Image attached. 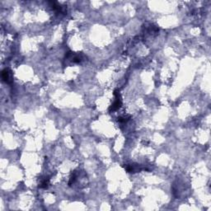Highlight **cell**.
Here are the masks:
<instances>
[{
	"instance_id": "3957f363",
	"label": "cell",
	"mask_w": 211,
	"mask_h": 211,
	"mask_svg": "<svg viewBox=\"0 0 211 211\" xmlns=\"http://www.w3.org/2000/svg\"><path fill=\"white\" fill-rule=\"evenodd\" d=\"M49 184H50V179H49L48 177L45 178L44 180H42L41 184L39 185V187L40 188H47L48 186H49Z\"/></svg>"
},
{
	"instance_id": "7a4b0ae2",
	"label": "cell",
	"mask_w": 211,
	"mask_h": 211,
	"mask_svg": "<svg viewBox=\"0 0 211 211\" xmlns=\"http://www.w3.org/2000/svg\"><path fill=\"white\" fill-rule=\"evenodd\" d=\"M2 78L4 82L6 83H10V73L8 72V69H4L3 71L2 72Z\"/></svg>"
},
{
	"instance_id": "6da1fadb",
	"label": "cell",
	"mask_w": 211,
	"mask_h": 211,
	"mask_svg": "<svg viewBox=\"0 0 211 211\" xmlns=\"http://www.w3.org/2000/svg\"><path fill=\"white\" fill-rule=\"evenodd\" d=\"M114 95L116 96V101L113 102L112 105L111 106L109 111H117L119 108H121L122 103H121V96H120V93H118L117 91H115Z\"/></svg>"
},
{
	"instance_id": "277c9868",
	"label": "cell",
	"mask_w": 211,
	"mask_h": 211,
	"mask_svg": "<svg viewBox=\"0 0 211 211\" xmlns=\"http://www.w3.org/2000/svg\"><path fill=\"white\" fill-rule=\"evenodd\" d=\"M129 116H123V117H119L118 118V121L120 122H126L129 120Z\"/></svg>"
}]
</instances>
